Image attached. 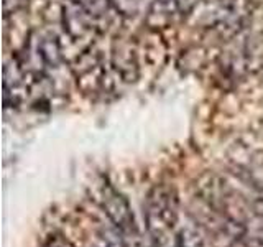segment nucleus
<instances>
[{"instance_id":"6","label":"nucleus","mask_w":263,"mask_h":247,"mask_svg":"<svg viewBox=\"0 0 263 247\" xmlns=\"http://www.w3.org/2000/svg\"><path fill=\"white\" fill-rule=\"evenodd\" d=\"M112 68L122 81H134L138 73V61L134 49L120 46L112 56Z\"/></svg>"},{"instance_id":"2","label":"nucleus","mask_w":263,"mask_h":247,"mask_svg":"<svg viewBox=\"0 0 263 247\" xmlns=\"http://www.w3.org/2000/svg\"><path fill=\"white\" fill-rule=\"evenodd\" d=\"M247 13L249 7L245 0H201L191 10L197 25L222 31H237Z\"/></svg>"},{"instance_id":"8","label":"nucleus","mask_w":263,"mask_h":247,"mask_svg":"<svg viewBox=\"0 0 263 247\" xmlns=\"http://www.w3.org/2000/svg\"><path fill=\"white\" fill-rule=\"evenodd\" d=\"M170 247H202V239L193 226H186L175 234Z\"/></svg>"},{"instance_id":"5","label":"nucleus","mask_w":263,"mask_h":247,"mask_svg":"<svg viewBox=\"0 0 263 247\" xmlns=\"http://www.w3.org/2000/svg\"><path fill=\"white\" fill-rule=\"evenodd\" d=\"M196 2L197 0H150L146 20L153 25L170 23L184 13H191Z\"/></svg>"},{"instance_id":"1","label":"nucleus","mask_w":263,"mask_h":247,"mask_svg":"<svg viewBox=\"0 0 263 247\" xmlns=\"http://www.w3.org/2000/svg\"><path fill=\"white\" fill-rule=\"evenodd\" d=\"M145 221L155 247L178 222V195L173 186H155L146 200Z\"/></svg>"},{"instance_id":"4","label":"nucleus","mask_w":263,"mask_h":247,"mask_svg":"<svg viewBox=\"0 0 263 247\" xmlns=\"http://www.w3.org/2000/svg\"><path fill=\"white\" fill-rule=\"evenodd\" d=\"M61 25L72 40H84L97 30H104L87 10L72 0H64L61 7Z\"/></svg>"},{"instance_id":"3","label":"nucleus","mask_w":263,"mask_h":247,"mask_svg":"<svg viewBox=\"0 0 263 247\" xmlns=\"http://www.w3.org/2000/svg\"><path fill=\"white\" fill-rule=\"evenodd\" d=\"M101 200H102V208L112 224L117 227L123 236L137 237L138 236L137 222H135L130 204L125 200V196L120 191H117L114 186L105 185L101 191Z\"/></svg>"},{"instance_id":"10","label":"nucleus","mask_w":263,"mask_h":247,"mask_svg":"<svg viewBox=\"0 0 263 247\" xmlns=\"http://www.w3.org/2000/svg\"><path fill=\"white\" fill-rule=\"evenodd\" d=\"M253 209H255V213H257L258 216L261 218V221H263V198H258V200L253 203Z\"/></svg>"},{"instance_id":"11","label":"nucleus","mask_w":263,"mask_h":247,"mask_svg":"<svg viewBox=\"0 0 263 247\" xmlns=\"http://www.w3.org/2000/svg\"><path fill=\"white\" fill-rule=\"evenodd\" d=\"M51 247H53V245H51ZM54 247H56V245H54Z\"/></svg>"},{"instance_id":"7","label":"nucleus","mask_w":263,"mask_h":247,"mask_svg":"<svg viewBox=\"0 0 263 247\" xmlns=\"http://www.w3.org/2000/svg\"><path fill=\"white\" fill-rule=\"evenodd\" d=\"M72 2L79 4L84 10H87L102 25V28H107V25H109L115 16H119L115 13L110 0H72Z\"/></svg>"},{"instance_id":"9","label":"nucleus","mask_w":263,"mask_h":247,"mask_svg":"<svg viewBox=\"0 0 263 247\" xmlns=\"http://www.w3.org/2000/svg\"><path fill=\"white\" fill-rule=\"evenodd\" d=\"M97 237H99V241H101V247H128L125 241H123V234L114 224L99 226Z\"/></svg>"}]
</instances>
